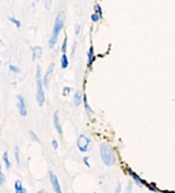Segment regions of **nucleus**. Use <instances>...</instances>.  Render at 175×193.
Here are the masks:
<instances>
[{
	"instance_id": "obj_25",
	"label": "nucleus",
	"mask_w": 175,
	"mask_h": 193,
	"mask_svg": "<svg viewBox=\"0 0 175 193\" xmlns=\"http://www.w3.org/2000/svg\"><path fill=\"white\" fill-rule=\"evenodd\" d=\"M45 8H46V10H50L52 8V0H45Z\"/></svg>"
},
{
	"instance_id": "obj_24",
	"label": "nucleus",
	"mask_w": 175,
	"mask_h": 193,
	"mask_svg": "<svg viewBox=\"0 0 175 193\" xmlns=\"http://www.w3.org/2000/svg\"><path fill=\"white\" fill-rule=\"evenodd\" d=\"M0 185H1V186L6 185V175L1 173V170H0Z\"/></svg>"
},
{
	"instance_id": "obj_6",
	"label": "nucleus",
	"mask_w": 175,
	"mask_h": 193,
	"mask_svg": "<svg viewBox=\"0 0 175 193\" xmlns=\"http://www.w3.org/2000/svg\"><path fill=\"white\" fill-rule=\"evenodd\" d=\"M49 178H50V183H52V186H53V190L56 193H60L61 186H60V182H58L57 175H56L53 171H49Z\"/></svg>"
},
{
	"instance_id": "obj_10",
	"label": "nucleus",
	"mask_w": 175,
	"mask_h": 193,
	"mask_svg": "<svg viewBox=\"0 0 175 193\" xmlns=\"http://www.w3.org/2000/svg\"><path fill=\"white\" fill-rule=\"evenodd\" d=\"M83 103V93L80 90H76L75 94H73V105L75 106H79Z\"/></svg>"
},
{
	"instance_id": "obj_31",
	"label": "nucleus",
	"mask_w": 175,
	"mask_h": 193,
	"mask_svg": "<svg viewBox=\"0 0 175 193\" xmlns=\"http://www.w3.org/2000/svg\"><path fill=\"white\" fill-rule=\"evenodd\" d=\"M0 44H1V39H0Z\"/></svg>"
},
{
	"instance_id": "obj_18",
	"label": "nucleus",
	"mask_w": 175,
	"mask_h": 193,
	"mask_svg": "<svg viewBox=\"0 0 175 193\" xmlns=\"http://www.w3.org/2000/svg\"><path fill=\"white\" fill-rule=\"evenodd\" d=\"M29 135H30V137H31V140H34L35 143H39V137L37 136V133H35L34 131H30Z\"/></svg>"
},
{
	"instance_id": "obj_4",
	"label": "nucleus",
	"mask_w": 175,
	"mask_h": 193,
	"mask_svg": "<svg viewBox=\"0 0 175 193\" xmlns=\"http://www.w3.org/2000/svg\"><path fill=\"white\" fill-rule=\"evenodd\" d=\"M76 145L80 152H87L90 148H91V139L82 133V135H79V137H77Z\"/></svg>"
},
{
	"instance_id": "obj_8",
	"label": "nucleus",
	"mask_w": 175,
	"mask_h": 193,
	"mask_svg": "<svg viewBox=\"0 0 175 193\" xmlns=\"http://www.w3.org/2000/svg\"><path fill=\"white\" fill-rule=\"evenodd\" d=\"M53 125H54V128H56V131H57L58 136H60V137H63V126H61L60 117H58V113L57 112H54V114H53Z\"/></svg>"
},
{
	"instance_id": "obj_2",
	"label": "nucleus",
	"mask_w": 175,
	"mask_h": 193,
	"mask_svg": "<svg viewBox=\"0 0 175 193\" xmlns=\"http://www.w3.org/2000/svg\"><path fill=\"white\" fill-rule=\"evenodd\" d=\"M99 152H101V158H102V162L106 166H113L117 161V156H115V150L113 145L107 144V143H103L99 147Z\"/></svg>"
},
{
	"instance_id": "obj_11",
	"label": "nucleus",
	"mask_w": 175,
	"mask_h": 193,
	"mask_svg": "<svg viewBox=\"0 0 175 193\" xmlns=\"http://www.w3.org/2000/svg\"><path fill=\"white\" fill-rule=\"evenodd\" d=\"M128 171H129V174H131V177L133 178V181H134V182H136V185H137V186H143V185H145V182H144V181L141 180V178L139 177V175H137V174L134 173V171H132L131 169H129V170H128Z\"/></svg>"
},
{
	"instance_id": "obj_17",
	"label": "nucleus",
	"mask_w": 175,
	"mask_h": 193,
	"mask_svg": "<svg viewBox=\"0 0 175 193\" xmlns=\"http://www.w3.org/2000/svg\"><path fill=\"white\" fill-rule=\"evenodd\" d=\"M14 155H15L16 164H20V154H19V147H14Z\"/></svg>"
},
{
	"instance_id": "obj_1",
	"label": "nucleus",
	"mask_w": 175,
	"mask_h": 193,
	"mask_svg": "<svg viewBox=\"0 0 175 193\" xmlns=\"http://www.w3.org/2000/svg\"><path fill=\"white\" fill-rule=\"evenodd\" d=\"M64 25H65V14L64 12H58V15L56 16V20H54V26H53V31H52V36L49 38V48L53 49L56 46V42L58 39L61 30H63Z\"/></svg>"
},
{
	"instance_id": "obj_26",
	"label": "nucleus",
	"mask_w": 175,
	"mask_h": 193,
	"mask_svg": "<svg viewBox=\"0 0 175 193\" xmlns=\"http://www.w3.org/2000/svg\"><path fill=\"white\" fill-rule=\"evenodd\" d=\"M80 31H82V25H76V27H75V34L80 36Z\"/></svg>"
},
{
	"instance_id": "obj_32",
	"label": "nucleus",
	"mask_w": 175,
	"mask_h": 193,
	"mask_svg": "<svg viewBox=\"0 0 175 193\" xmlns=\"http://www.w3.org/2000/svg\"><path fill=\"white\" fill-rule=\"evenodd\" d=\"M0 170H1V166H0Z\"/></svg>"
},
{
	"instance_id": "obj_19",
	"label": "nucleus",
	"mask_w": 175,
	"mask_h": 193,
	"mask_svg": "<svg viewBox=\"0 0 175 193\" xmlns=\"http://www.w3.org/2000/svg\"><path fill=\"white\" fill-rule=\"evenodd\" d=\"M67 46H68V38L65 37L63 41V46H61V52H63V53H67Z\"/></svg>"
},
{
	"instance_id": "obj_13",
	"label": "nucleus",
	"mask_w": 175,
	"mask_h": 193,
	"mask_svg": "<svg viewBox=\"0 0 175 193\" xmlns=\"http://www.w3.org/2000/svg\"><path fill=\"white\" fill-rule=\"evenodd\" d=\"M14 188H15V192L16 193H25L26 192V189L23 188V183H22V181H20V180H16L15 181Z\"/></svg>"
},
{
	"instance_id": "obj_14",
	"label": "nucleus",
	"mask_w": 175,
	"mask_h": 193,
	"mask_svg": "<svg viewBox=\"0 0 175 193\" xmlns=\"http://www.w3.org/2000/svg\"><path fill=\"white\" fill-rule=\"evenodd\" d=\"M33 58H41L42 57V48L41 46H33Z\"/></svg>"
},
{
	"instance_id": "obj_15",
	"label": "nucleus",
	"mask_w": 175,
	"mask_h": 193,
	"mask_svg": "<svg viewBox=\"0 0 175 193\" xmlns=\"http://www.w3.org/2000/svg\"><path fill=\"white\" fill-rule=\"evenodd\" d=\"M60 64H61V68H63V69H67L68 68L69 60H68V57H67V53H63V56H61V58H60Z\"/></svg>"
},
{
	"instance_id": "obj_12",
	"label": "nucleus",
	"mask_w": 175,
	"mask_h": 193,
	"mask_svg": "<svg viewBox=\"0 0 175 193\" xmlns=\"http://www.w3.org/2000/svg\"><path fill=\"white\" fill-rule=\"evenodd\" d=\"M83 105H84V107H86V112H87V116L91 118L93 117V110H91V107H90L88 105V99H87L86 95H83Z\"/></svg>"
},
{
	"instance_id": "obj_21",
	"label": "nucleus",
	"mask_w": 175,
	"mask_h": 193,
	"mask_svg": "<svg viewBox=\"0 0 175 193\" xmlns=\"http://www.w3.org/2000/svg\"><path fill=\"white\" fill-rule=\"evenodd\" d=\"M91 20H93L94 23L99 22V20H101V15H99V14H96V12H94L93 15H91Z\"/></svg>"
},
{
	"instance_id": "obj_7",
	"label": "nucleus",
	"mask_w": 175,
	"mask_h": 193,
	"mask_svg": "<svg viewBox=\"0 0 175 193\" xmlns=\"http://www.w3.org/2000/svg\"><path fill=\"white\" fill-rule=\"evenodd\" d=\"M53 68H54V64L52 63V64L49 65V68L46 69V72H45L44 77H42V80H44V87H45V88H48V87H49V83H50L52 74H53Z\"/></svg>"
},
{
	"instance_id": "obj_23",
	"label": "nucleus",
	"mask_w": 175,
	"mask_h": 193,
	"mask_svg": "<svg viewBox=\"0 0 175 193\" xmlns=\"http://www.w3.org/2000/svg\"><path fill=\"white\" fill-rule=\"evenodd\" d=\"M94 11H95V12H96V14H99V15L102 16V7L99 6V4H98V3H96V4H95V6H94Z\"/></svg>"
},
{
	"instance_id": "obj_29",
	"label": "nucleus",
	"mask_w": 175,
	"mask_h": 193,
	"mask_svg": "<svg viewBox=\"0 0 175 193\" xmlns=\"http://www.w3.org/2000/svg\"><path fill=\"white\" fill-rule=\"evenodd\" d=\"M83 163L86 164L87 167H90V162H88V158H87V156H84V158H83Z\"/></svg>"
},
{
	"instance_id": "obj_16",
	"label": "nucleus",
	"mask_w": 175,
	"mask_h": 193,
	"mask_svg": "<svg viewBox=\"0 0 175 193\" xmlns=\"http://www.w3.org/2000/svg\"><path fill=\"white\" fill-rule=\"evenodd\" d=\"M3 163H4V166H6V169H11V162H10V158H8L7 152L3 154Z\"/></svg>"
},
{
	"instance_id": "obj_3",
	"label": "nucleus",
	"mask_w": 175,
	"mask_h": 193,
	"mask_svg": "<svg viewBox=\"0 0 175 193\" xmlns=\"http://www.w3.org/2000/svg\"><path fill=\"white\" fill-rule=\"evenodd\" d=\"M35 83H37V91H35V98L38 106H44L45 103V91H44V80H42V69L39 65H37L35 71Z\"/></svg>"
},
{
	"instance_id": "obj_5",
	"label": "nucleus",
	"mask_w": 175,
	"mask_h": 193,
	"mask_svg": "<svg viewBox=\"0 0 175 193\" xmlns=\"http://www.w3.org/2000/svg\"><path fill=\"white\" fill-rule=\"evenodd\" d=\"M16 99H18V110H19V114H20V116H23V117H26V116H27V109H26L25 98H23V95L18 94Z\"/></svg>"
},
{
	"instance_id": "obj_20",
	"label": "nucleus",
	"mask_w": 175,
	"mask_h": 193,
	"mask_svg": "<svg viewBox=\"0 0 175 193\" xmlns=\"http://www.w3.org/2000/svg\"><path fill=\"white\" fill-rule=\"evenodd\" d=\"M8 19H10L16 27H20V20L19 19H16V18H14V16H8Z\"/></svg>"
},
{
	"instance_id": "obj_28",
	"label": "nucleus",
	"mask_w": 175,
	"mask_h": 193,
	"mask_svg": "<svg viewBox=\"0 0 175 193\" xmlns=\"http://www.w3.org/2000/svg\"><path fill=\"white\" fill-rule=\"evenodd\" d=\"M69 91H71V88H69V87H64L63 95H64V96H65V95H68V94H69Z\"/></svg>"
},
{
	"instance_id": "obj_22",
	"label": "nucleus",
	"mask_w": 175,
	"mask_h": 193,
	"mask_svg": "<svg viewBox=\"0 0 175 193\" xmlns=\"http://www.w3.org/2000/svg\"><path fill=\"white\" fill-rule=\"evenodd\" d=\"M10 71L14 72V74H19V72H20V68H18L16 65L11 64V65H10Z\"/></svg>"
},
{
	"instance_id": "obj_9",
	"label": "nucleus",
	"mask_w": 175,
	"mask_h": 193,
	"mask_svg": "<svg viewBox=\"0 0 175 193\" xmlns=\"http://www.w3.org/2000/svg\"><path fill=\"white\" fill-rule=\"evenodd\" d=\"M95 60V55H94V46L90 45L88 48V55H87V67L91 68L93 67V63Z\"/></svg>"
},
{
	"instance_id": "obj_30",
	"label": "nucleus",
	"mask_w": 175,
	"mask_h": 193,
	"mask_svg": "<svg viewBox=\"0 0 175 193\" xmlns=\"http://www.w3.org/2000/svg\"><path fill=\"white\" fill-rule=\"evenodd\" d=\"M0 68H1V60H0Z\"/></svg>"
},
{
	"instance_id": "obj_33",
	"label": "nucleus",
	"mask_w": 175,
	"mask_h": 193,
	"mask_svg": "<svg viewBox=\"0 0 175 193\" xmlns=\"http://www.w3.org/2000/svg\"><path fill=\"white\" fill-rule=\"evenodd\" d=\"M35 1H38V0H35Z\"/></svg>"
},
{
	"instance_id": "obj_27",
	"label": "nucleus",
	"mask_w": 175,
	"mask_h": 193,
	"mask_svg": "<svg viewBox=\"0 0 175 193\" xmlns=\"http://www.w3.org/2000/svg\"><path fill=\"white\" fill-rule=\"evenodd\" d=\"M52 147H53L54 150H57V148H58V142H57V140H54V139L52 140Z\"/></svg>"
}]
</instances>
